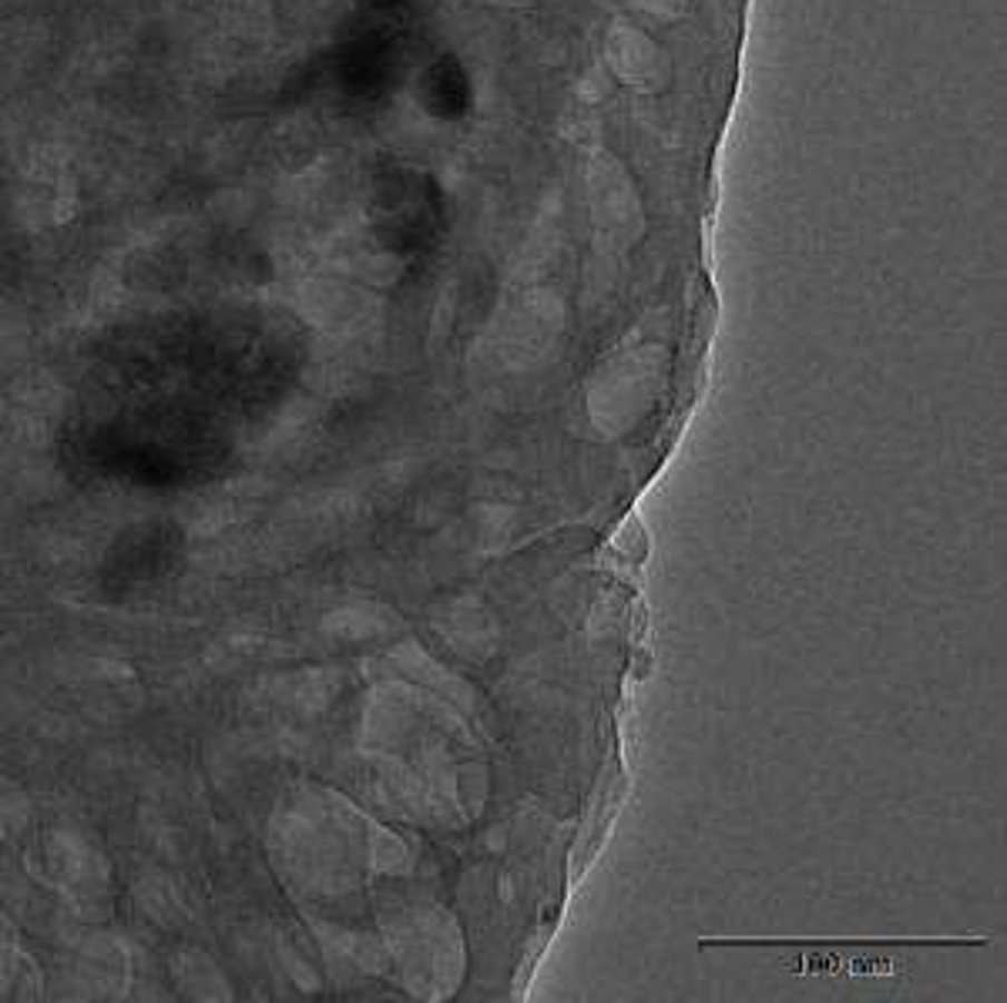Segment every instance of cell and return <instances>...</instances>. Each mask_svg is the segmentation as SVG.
Listing matches in <instances>:
<instances>
[{
    "label": "cell",
    "mask_w": 1007,
    "mask_h": 1003,
    "mask_svg": "<svg viewBox=\"0 0 1007 1003\" xmlns=\"http://www.w3.org/2000/svg\"><path fill=\"white\" fill-rule=\"evenodd\" d=\"M433 111H440L447 118L467 111V78L453 61H450V75L437 71V78H433Z\"/></svg>",
    "instance_id": "obj_2"
},
{
    "label": "cell",
    "mask_w": 1007,
    "mask_h": 1003,
    "mask_svg": "<svg viewBox=\"0 0 1007 1003\" xmlns=\"http://www.w3.org/2000/svg\"><path fill=\"white\" fill-rule=\"evenodd\" d=\"M783 963L810 973H893L903 960L890 950H786Z\"/></svg>",
    "instance_id": "obj_1"
}]
</instances>
